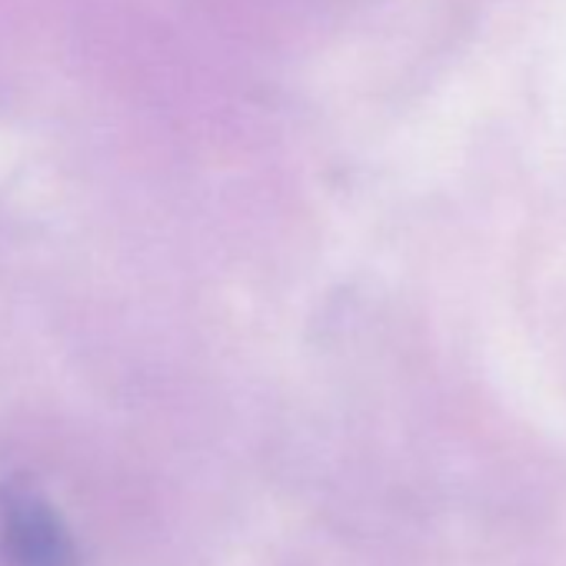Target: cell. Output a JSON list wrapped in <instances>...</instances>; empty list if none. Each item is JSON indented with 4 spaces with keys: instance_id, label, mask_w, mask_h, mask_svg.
<instances>
[{
    "instance_id": "cell-1",
    "label": "cell",
    "mask_w": 566,
    "mask_h": 566,
    "mask_svg": "<svg viewBox=\"0 0 566 566\" xmlns=\"http://www.w3.org/2000/svg\"><path fill=\"white\" fill-rule=\"evenodd\" d=\"M0 546L14 566H77L67 523L24 483L0 486Z\"/></svg>"
}]
</instances>
